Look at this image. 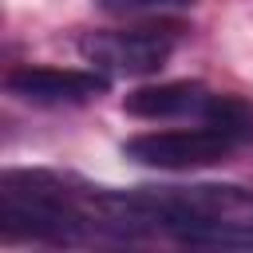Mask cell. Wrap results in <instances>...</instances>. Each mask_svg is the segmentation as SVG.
Masks as SVG:
<instances>
[{
  "mask_svg": "<svg viewBox=\"0 0 253 253\" xmlns=\"http://www.w3.org/2000/svg\"><path fill=\"white\" fill-rule=\"evenodd\" d=\"M0 233L4 241L79 245L95 233L91 190L67 186L47 170H4L0 174Z\"/></svg>",
  "mask_w": 253,
  "mask_h": 253,
  "instance_id": "6da1fadb",
  "label": "cell"
},
{
  "mask_svg": "<svg viewBox=\"0 0 253 253\" xmlns=\"http://www.w3.org/2000/svg\"><path fill=\"white\" fill-rule=\"evenodd\" d=\"M123 111L134 119H194V123H217L241 142H253V103L229 91H213L198 79H174L138 87L123 99Z\"/></svg>",
  "mask_w": 253,
  "mask_h": 253,
  "instance_id": "7a4b0ae2",
  "label": "cell"
},
{
  "mask_svg": "<svg viewBox=\"0 0 253 253\" xmlns=\"http://www.w3.org/2000/svg\"><path fill=\"white\" fill-rule=\"evenodd\" d=\"M237 146H245L237 134H229L217 123H198V126H174V130H150L134 134L123 154L138 166L154 170H202L225 162Z\"/></svg>",
  "mask_w": 253,
  "mask_h": 253,
  "instance_id": "3957f363",
  "label": "cell"
},
{
  "mask_svg": "<svg viewBox=\"0 0 253 253\" xmlns=\"http://www.w3.org/2000/svg\"><path fill=\"white\" fill-rule=\"evenodd\" d=\"M178 47V28H123V32H87L79 55L103 75H154Z\"/></svg>",
  "mask_w": 253,
  "mask_h": 253,
  "instance_id": "277c9868",
  "label": "cell"
},
{
  "mask_svg": "<svg viewBox=\"0 0 253 253\" xmlns=\"http://www.w3.org/2000/svg\"><path fill=\"white\" fill-rule=\"evenodd\" d=\"M111 87V75L95 67H16L4 75V91L32 107H75L91 103Z\"/></svg>",
  "mask_w": 253,
  "mask_h": 253,
  "instance_id": "5b68a950",
  "label": "cell"
},
{
  "mask_svg": "<svg viewBox=\"0 0 253 253\" xmlns=\"http://www.w3.org/2000/svg\"><path fill=\"white\" fill-rule=\"evenodd\" d=\"M103 12L115 16H138V12H170V8H194L198 0H95Z\"/></svg>",
  "mask_w": 253,
  "mask_h": 253,
  "instance_id": "8992f818",
  "label": "cell"
}]
</instances>
